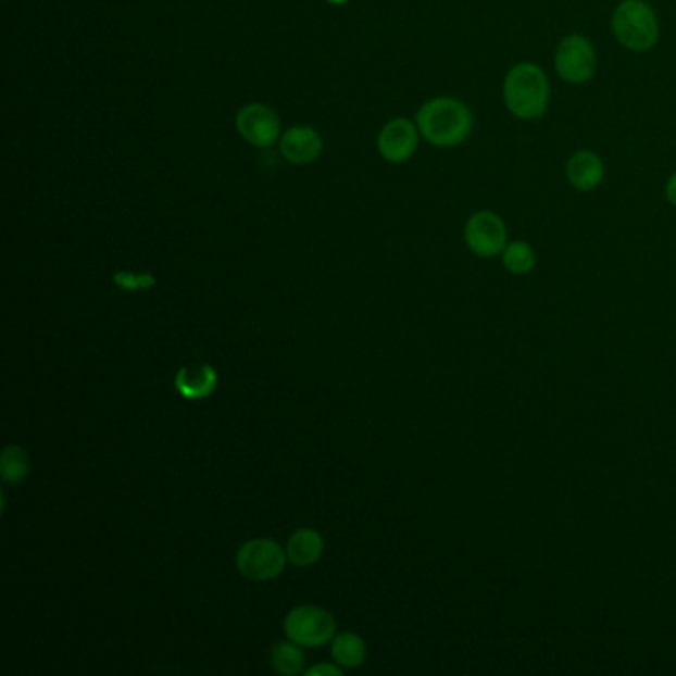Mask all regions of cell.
<instances>
[{
    "mask_svg": "<svg viewBox=\"0 0 676 676\" xmlns=\"http://www.w3.org/2000/svg\"><path fill=\"white\" fill-rule=\"evenodd\" d=\"M417 127L433 146H461L473 132V113L456 98H433L418 110Z\"/></svg>",
    "mask_w": 676,
    "mask_h": 676,
    "instance_id": "obj_1",
    "label": "cell"
},
{
    "mask_svg": "<svg viewBox=\"0 0 676 676\" xmlns=\"http://www.w3.org/2000/svg\"><path fill=\"white\" fill-rule=\"evenodd\" d=\"M502 96L514 117L526 122L540 120L550 103V82L538 64L519 62L508 72Z\"/></svg>",
    "mask_w": 676,
    "mask_h": 676,
    "instance_id": "obj_2",
    "label": "cell"
},
{
    "mask_svg": "<svg viewBox=\"0 0 676 676\" xmlns=\"http://www.w3.org/2000/svg\"><path fill=\"white\" fill-rule=\"evenodd\" d=\"M613 35L631 52H647L659 42V21L642 0H623L611 16Z\"/></svg>",
    "mask_w": 676,
    "mask_h": 676,
    "instance_id": "obj_3",
    "label": "cell"
},
{
    "mask_svg": "<svg viewBox=\"0 0 676 676\" xmlns=\"http://www.w3.org/2000/svg\"><path fill=\"white\" fill-rule=\"evenodd\" d=\"M284 633L290 641L300 647L316 649L324 647L336 635V619L326 609L316 605L296 608L284 619Z\"/></svg>",
    "mask_w": 676,
    "mask_h": 676,
    "instance_id": "obj_4",
    "label": "cell"
},
{
    "mask_svg": "<svg viewBox=\"0 0 676 676\" xmlns=\"http://www.w3.org/2000/svg\"><path fill=\"white\" fill-rule=\"evenodd\" d=\"M288 553L278 541L268 538L250 540L238 550L237 567L250 581H271L283 574Z\"/></svg>",
    "mask_w": 676,
    "mask_h": 676,
    "instance_id": "obj_5",
    "label": "cell"
},
{
    "mask_svg": "<svg viewBox=\"0 0 676 676\" xmlns=\"http://www.w3.org/2000/svg\"><path fill=\"white\" fill-rule=\"evenodd\" d=\"M553 66L558 76L567 84H586L596 76L598 57L586 36L569 35L558 45Z\"/></svg>",
    "mask_w": 676,
    "mask_h": 676,
    "instance_id": "obj_6",
    "label": "cell"
},
{
    "mask_svg": "<svg viewBox=\"0 0 676 676\" xmlns=\"http://www.w3.org/2000/svg\"><path fill=\"white\" fill-rule=\"evenodd\" d=\"M464 240L476 256L495 259L506 249L508 228L497 213L478 211L464 226Z\"/></svg>",
    "mask_w": 676,
    "mask_h": 676,
    "instance_id": "obj_7",
    "label": "cell"
},
{
    "mask_svg": "<svg viewBox=\"0 0 676 676\" xmlns=\"http://www.w3.org/2000/svg\"><path fill=\"white\" fill-rule=\"evenodd\" d=\"M240 136L254 147H271L280 137V117L264 103H250L237 113Z\"/></svg>",
    "mask_w": 676,
    "mask_h": 676,
    "instance_id": "obj_8",
    "label": "cell"
},
{
    "mask_svg": "<svg viewBox=\"0 0 676 676\" xmlns=\"http://www.w3.org/2000/svg\"><path fill=\"white\" fill-rule=\"evenodd\" d=\"M418 146V127L406 117H397L385 125L377 137V149L389 163H405Z\"/></svg>",
    "mask_w": 676,
    "mask_h": 676,
    "instance_id": "obj_9",
    "label": "cell"
},
{
    "mask_svg": "<svg viewBox=\"0 0 676 676\" xmlns=\"http://www.w3.org/2000/svg\"><path fill=\"white\" fill-rule=\"evenodd\" d=\"M322 149H324L322 136L314 127L308 125L290 127L280 139V151L286 161H290L292 165L314 163L322 155Z\"/></svg>",
    "mask_w": 676,
    "mask_h": 676,
    "instance_id": "obj_10",
    "label": "cell"
},
{
    "mask_svg": "<svg viewBox=\"0 0 676 676\" xmlns=\"http://www.w3.org/2000/svg\"><path fill=\"white\" fill-rule=\"evenodd\" d=\"M565 177L575 191H596L605 179V165H603L598 153H593L589 149H581V151H575L574 155L567 159Z\"/></svg>",
    "mask_w": 676,
    "mask_h": 676,
    "instance_id": "obj_11",
    "label": "cell"
},
{
    "mask_svg": "<svg viewBox=\"0 0 676 676\" xmlns=\"http://www.w3.org/2000/svg\"><path fill=\"white\" fill-rule=\"evenodd\" d=\"M218 384V377L211 365H189V367H180L177 377H175V387L185 399L199 401L209 395H213Z\"/></svg>",
    "mask_w": 676,
    "mask_h": 676,
    "instance_id": "obj_12",
    "label": "cell"
},
{
    "mask_svg": "<svg viewBox=\"0 0 676 676\" xmlns=\"http://www.w3.org/2000/svg\"><path fill=\"white\" fill-rule=\"evenodd\" d=\"M286 553L296 567H310L322 558L324 540L316 530L302 528V530L293 531L292 538L288 540Z\"/></svg>",
    "mask_w": 676,
    "mask_h": 676,
    "instance_id": "obj_13",
    "label": "cell"
},
{
    "mask_svg": "<svg viewBox=\"0 0 676 676\" xmlns=\"http://www.w3.org/2000/svg\"><path fill=\"white\" fill-rule=\"evenodd\" d=\"M331 656L338 665L346 668H358L365 663L367 656V647L355 633H341L331 644Z\"/></svg>",
    "mask_w": 676,
    "mask_h": 676,
    "instance_id": "obj_14",
    "label": "cell"
},
{
    "mask_svg": "<svg viewBox=\"0 0 676 676\" xmlns=\"http://www.w3.org/2000/svg\"><path fill=\"white\" fill-rule=\"evenodd\" d=\"M30 468H33L30 456L21 447L11 445V447H7L2 451V456H0V476H2V480L7 485L16 486L24 483L28 478V474H30Z\"/></svg>",
    "mask_w": 676,
    "mask_h": 676,
    "instance_id": "obj_15",
    "label": "cell"
},
{
    "mask_svg": "<svg viewBox=\"0 0 676 676\" xmlns=\"http://www.w3.org/2000/svg\"><path fill=\"white\" fill-rule=\"evenodd\" d=\"M271 663L274 671L280 675H300L304 671V651L298 642H276L272 649Z\"/></svg>",
    "mask_w": 676,
    "mask_h": 676,
    "instance_id": "obj_16",
    "label": "cell"
},
{
    "mask_svg": "<svg viewBox=\"0 0 676 676\" xmlns=\"http://www.w3.org/2000/svg\"><path fill=\"white\" fill-rule=\"evenodd\" d=\"M502 264L508 272L524 276L528 272L534 271L536 266V252L528 242L524 240H514L506 245V249L502 252Z\"/></svg>",
    "mask_w": 676,
    "mask_h": 676,
    "instance_id": "obj_17",
    "label": "cell"
},
{
    "mask_svg": "<svg viewBox=\"0 0 676 676\" xmlns=\"http://www.w3.org/2000/svg\"><path fill=\"white\" fill-rule=\"evenodd\" d=\"M113 283L117 284L124 290H147L151 286H155V276L153 274H132V272H117L113 276Z\"/></svg>",
    "mask_w": 676,
    "mask_h": 676,
    "instance_id": "obj_18",
    "label": "cell"
},
{
    "mask_svg": "<svg viewBox=\"0 0 676 676\" xmlns=\"http://www.w3.org/2000/svg\"><path fill=\"white\" fill-rule=\"evenodd\" d=\"M305 675L308 676H322V675L341 676V668H338V666H334V665H316V666H312V668H308V671H305Z\"/></svg>",
    "mask_w": 676,
    "mask_h": 676,
    "instance_id": "obj_19",
    "label": "cell"
},
{
    "mask_svg": "<svg viewBox=\"0 0 676 676\" xmlns=\"http://www.w3.org/2000/svg\"><path fill=\"white\" fill-rule=\"evenodd\" d=\"M665 195L666 201L676 209V171L668 177V180H666Z\"/></svg>",
    "mask_w": 676,
    "mask_h": 676,
    "instance_id": "obj_20",
    "label": "cell"
},
{
    "mask_svg": "<svg viewBox=\"0 0 676 676\" xmlns=\"http://www.w3.org/2000/svg\"><path fill=\"white\" fill-rule=\"evenodd\" d=\"M327 2H331V4H343V2H348V0H327Z\"/></svg>",
    "mask_w": 676,
    "mask_h": 676,
    "instance_id": "obj_21",
    "label": "cell"
}]
</instances>
